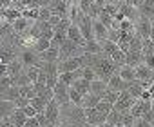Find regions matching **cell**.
<instances>
[{
    "label": "cell",
    "instance_id": "17",
    "mask_svg": "<svg viewBox=\"0 0 154 127\" xmlns=\"http://www.w3.org/2000/svg\"><path fill=\"white\" fill-rule=\"evenodd\" d=\"M17 58L15 54V49L11 45H4V47H0V64H9Z\"/></svg>",
    "mask_w": 154,
    "mask_h": 127
},
{
    "label": "cell",
    "instance_id": "50",
    "mask_svg": "<svg viewBox=\"0 0 154 127\" xmlns=\"http://www.w3.org/2000/svg\"><path fill=\"white\" fill-rule=\"evenodd\" d=\"M54 127H60V125H54Z\"/></svg>",
    "mask_w": 154,
    "mask_h": 127
},
{
    "label": "cell",
    "instance_id": "7",
    "mask_svg": "<svg viewBox=\"0 0 154 127\" xmlns=\"http://www.w3.org/2000/svg\"><path fill=\"white\" fill-rule=\"evenodd\" d=\"M134 71H136V80H138V82L154 84V69L147 67L145 64H140V66L134 67Z\"/></svg>",
    "mask_w": 154,
    "mask_h": 127
},
{
    "label": "cell",
    "instance_id": "52",
    "mask_svg": "<svg viewBox=\"0 0 154 127\" xmlns=\"http://www.w3.org/2000/svg\"><path fill=\"white\" fill-rule=\"evenodd\" d=\"M67 2H71V0H67Z\"/></svg>",
    "mask_w": 154,
    "mask_h": 127
},
{
    "label": "cell",
    "instance_id": "10",
    "mask_svg": "<svg viewBox=\"0 0 154 127\" xmlns=\"http://www.w3.org/2000/svg\"><path fill=\"white\" fill-rule=\"evenodd\" d=\"M31 24H33L31 20H27V18L20 17V18H17V20H15V22L11 24V27H13V31H15V33H17V35H18V36L22 38V36H24V35H26V33L29 31Z\"/></svg>",
    "mask_w": 154,
    "mask_h": 127
},
{
    "label": "cell",
    "instance_id": "21",
    "mask_svg": "<svg viewBox=\"0 0 154 127\" xmlns=\"http://www.w3.org/2000/svg\"><path fill=\"white\" fill-rule=\"evenodd\" d=\"M71 87L76 89L80 94H89V93H91V82H87V80H84V78L74 80V84H72Z\"/></svg>",
    "mask_w": 154,
    "mask_h": 127
},
{
    "label": "cell",
    "instance_id": "34",
    "mask_svg": "<svg viewBox=\"0 0 154 127\" xmlns=\"http://www.w3.org/2000/svg\"><path fill=\"white\" fill-rule=\"evenodd\" d=\"M98 20H100V22H102V24H103L107 29H109V27L112 26V20H114V18H112L111 15H107V13L102 9V11H100V15H98Z\"/></svg>",
    "mask_w": 154,
    "mask_h": 127
},
{
    "label": "cell",
    "instance_id": "24",
    "mask_svg": "<svg viewBox=\"0 0 154 127\" xmlns=\"http://www.w3.org/2000/svg\"><path fill=\"white\" fill-rule=\"evenodd\" d=\"M33 51H36V53H44V51H47L49 47H51V40H45V38H38V40H35L31 45H29Z\"/></svg>",
    "mask_w": 154,
    "mask_h": 127
},
{
    "label": "cell",
    "instance_id": "35",
    "mask_svg": "<svg viewBox=\"0 0 154 127\" xmlns=\"http://www.w3.org/2000/svg\"><path fill=\"white\" fill-rule=\"evenodd\" d=\"M82 78L87 80V82H93V80H96L98 76H96V73H94L93 67H84V69H82Z\"/></svg>",
    "mask_w": 154,
    "mask_h": 127
},
{
    "label": "cell",
    "instance_id": "6",
    "mask_svg": "<svg viewBox=\"0 0 154 127\" xmlns=\"http://www.w3.org/2000/svg\"><path fill=\"white\" fill-rule=\"evenodd\" d=\"M20 62L24 69L26 67H31V66H40V58H38V53L33 51L31 47H24L22 53H20Z\"/></svg>",
    "mask_w": 154,
    "mask_h": 127
},
{
    "label": "cell",
    "instance_id": "40",
    "mask_svg": "<svg viewBox=\"0 0 154 127\" xmlns=\"http://www.w3.org/2000/svg\"><path fill=\"white\" fill-rule=\"evenodd\" d=\"M60 20H62V17H58V15H51L47 22H49V26H51V27H56V26L60 24Z\"/></svg>",
    "mask_w": 154,
    "mask_h": 127
},
{
    "label": "cell",
    "instance_id": "48",
    "mask_svg": "<svg viewBox=\"0 0 154 127\" xmlns=\"http://www.w3.org/2000/svg\"><path fill=\"white\" fill-rule=\"evenodd\" d=\"M150 127H154V122H152V123H150Z\"/></svg>",
    "mask_w": 154,
    "mask_h": 127
},
{
    "label": "cell",
    "instance_id": "2",
    "mask_svg": "<svg viewBox=\"0 0 154 127\" xmlns=\"http://www.w3.org/2000/svg\"><path fill=\"white\" fill-rule=\"evenodd\" d=\"M80 67H84V54L63 60V62H58V75L60 73H72V71L80 69Z\"/></svg>",
    "mask_w": 154,
    "mask_h": 127
},
{
    "label": "cell",
    "instance_id": "8",
    "mask_svg": "<svg viewBox=\"0 0 154 127\" xmlns=\"http://www.w3.org/2000/svg\"><path fill=\"white\" fill-rule=\"evenodd\" d=\"M45 118H47V123L49 125H58V118H60V105L54 102V100H51L49 104H47V107H45Z\"/></svg>",
    "mask_w": 154,
    "mask_h": 127
},
{
    "label": "cell",
    "instance_id": "33",
    "mask_svg": "<svg viewBox=\"0 0 154 127\" xmlns=\"http://www.w3.org/2000/svg\"><path fill=\"white\" fill-rule=\"evenodd\" d=\"M118 96H120V93H114V91L107 89V91L102 94V100H105V102H109L111 105H114V104L118 102Z\"/></svg>",
    "mask_w": 154,
    "mask_h": 127
},
{
    "label": "cell",
    "instance_id": "45",
    "mask_svg": "<svg viewBox=\"0 0 154 127\" xmlns=\"http://www.w3.org/2000/svg\"><path fill=\"white\" fill-rule=\"evenodd\" d=\"M105 4H112V6H120V0H105Z\"/></svg>",
    "mask_w": 154,
    "mask_h": 127
},
{
    "label": "cell",
    "instance_id": "19",
    "mask_svg": "<svg viewBox=\"0 0 154 127\" xmlns=\"http://www.w3.org/2000/svg\"><path fill=\"white\" fill-rule=\"evenodd\" d=\"M84 53H87V54H98V53H103L102 51V44L100 42H96L94 38L93 40H85V44H84Z\"/></svg>",
    "mask_w": 154,
    "mask_h": 127
},
{
    "label": "cell",
    "instance_id": "43",
    "mask_svg": "<svg viewBox=\"0 0 154 127\" xmlns=\"http://www.w3.org/2000/svg\"><path fill=\"white\" fill-rule=\"evenodd\" d=\"M24 113H26V116H27V118H35V116H36V111H35L31 105L24 107Z\"/></svg>",
    "mask_w": 154,
    "mask_h": 127
},
{
    "label": "cell",
    "instance_id": "30",
    "mask_svg": "<svg viewBox=\"0 0 154 127\" xmlns=\"http://www.w3.org/2000/svg\"><path fill=\"white\" fill-rule=\"evenodd\" d=\"M24 71H26V75L29 76L31 84H35V82L38 80V76H40V67H38V66H31V67H26Z\"/></svg>",
    "mask_w": 154,
    "mask_h": 127
},
{
    "label": "cell",
    "instance_id": "42",
    "mask_svg": "<svg viewBox=\"0 0 154 127\" xmlns=\"http://www.w3.org/2000/svg\"><path fill=\"white\" fill-rule=\"evenodd\" d=\"M24 127H40V123H38V120L35 116V118H27L26 123H24Z\"/></svg>",
    "mask_w": 154,
    "mask_h": 127
},
{
    "label": "cell",
    "instance_id": "5",
    "mask_svg": "<svg viewBox=\"0 0 154 127\" xmlns=\"http://www.w3.org/2000/svg\"><path fill=\"white\" fill-rule=\"evenodd\" d=\"M84 114H85V122L93 127H98L102 123L107 122V114L105 113H100L96 107L94 109H84Z\"/></svg>",
    "mask_w": 154,
    "mask_h": 127
},
{
    "label": "cell",
    "instance_id": "36",
    "mask_svg": "<svg viewBox=\"0 0 154 127\" xmlns=\"http://www.w3.org/2000/svg\"><path fill=\"white\" fill-rule=\"evenodd\" d=\"M96 109H98L100 113H105V114H109V113L112 111V105H111L109 102H105V100H100V102H98V105H96Z\"/></svg>",
    "mask_w": 154,
    "mask_h": 127
},
{
    "label": "cell",
    "instance_id": "13",
    "mask_svg": "<svg viewBox=\"0 0 154 127\" xmlns=\"http://www.w3.org/2000/svg\"><path fill=\"white\" fill-rule=\"evenodd\" d=\"M116 73L120 75V78H122L123 82H134V80H136V71H134V67L127 66V64H123V66H122Z\"/></svg>",
    "mask_w": 154,
    "mask_h": 127
},
{
    "label": "cell",
    "instance_id": "16",
    "mask_svg": "<svg viewBox=\"0 0 154 127\" xmlns=\"http://www.w3.org/2000/svg\"><path fill=\"white\" fill-rule=\"evenodd\" d=\"M58 56H60V49H54V47H49L47 51L44 53H38V58L40 62H58Z\"/></svg>",
    "mask_w": 154,
    "mask_h": 127
},
{
    "label": "cell",
    "instance_id": "41",
    "mask_svg": "<svg viewBox=\"0 0 154 127\" xmlns=\"http://www.w3.org/2000/svg\"><path fill=\"white\" fill-rule=\"evenodd\" d=\"M132 127H150V123L145 120V118H136L134 120V125Z\"/></svg>",
    "mask_w": 154,
    "mask_h": 127
},
{
    "label": "cell",
    "instance_id": "12",
    "mask_svg": "<svg viewBox=\"0 0 154 127\" xmlns=\"http://www.w3.org/2000/svg\"><path fill=\"white\" fill-rule=\"evenodd\" d=\"M67 38H69V40H72L74 44H78L80 47H84V44H85V40H84V36H82V33H80L78 26H74V24H71V27L67 29Z\"/></svg>",
    "mask_w": 154,
    "mask_h": 127
},
{
    "label": "cell",
    "instance_id": "28",
    "mask_svg": "<svg viewBox=\"0 0 154 127\" xmlns=\"http://www.w3.org/2000/svg\"><path fill=\"white\" fill-rule=\"evenodd\" d=\"M20 96V89L17 87V85H11L4 94H2V100H9V102H15L17 98Z\"/></svg>",
    "mask_w": 154,
    "mask_h": 127
},
{
    "label": "cell",
    "instance_id": "38",
    "mask_svg": "<svg viewBox=\"0 0 154 127\" xmlns=\"http://www.w3.org/2000/svg\"><path fill=\"white\" fill-rule=\"evenodd\" d=\"M103 11L107 13V15H111L112 18L118 15V6H112V4H105V8H103Z\"/></svg>",
    "mask_w": 154,
    "mask_h": 127
},
{
    "label": "cell",
    "instance_id": "25",
    "mask_svg": "<svg viewBox=\"0 0 154 127\" xmlns=\"http://www.w3.org/2000/svg\"><path fill=\"white\" fill-rule=\"evenodd\" d=\"M129 94L132 96V98H136V100H140L141 98V94H143V87H141V82H138V80H134V82H131V85H129Z\"/></svg>",
    "mask_w": 154,
    "mask_h": 127
},
{
    "label": "cell",
    "instance_id": "11",
    "mask_svg": "<svg viewBox=\"0 0 154 127\" xmlns=\"http://www.w3.org/2000/svg\"><path fill=\"white\" fill-rule=\"evenodd\" d=\"M107 31H109V29H107V27H105L98 18H96V20H93V36H94V40H96V42H100V44H102V42H105V40H107Z\"/></svg>",
    "mask_w": 154,
    "mask_h": 127
},
{
    "label": "cell",
    "instance_id": "44",
    "mask_svg": "<svg viewBox=\"0 0 154 127\" xmlns=\"http://www.w3.org/2000/svg\"><path fill=\"white\" fill-rule=\"evenodd\" d=\"M125 4H129V6H132V8H140L141 4H143V0H125Z\"/></svg>",
    "mask_w": 154,
    "mask_h": 127
},
{
    "label": "cell",
    "instance_id": "32",
    "mask_svg": "<svg viewBox=\"0 0 154 127\" xmlns=\"http://www.w3.org/2000/svg\"><path fill=\"white\" fill-rule=\"evenodd\" d=\"M29 84H31V80H29V76L26 75V71L20 73L17 78H13V85H17V87H24V85H29Z\"/></svg>",
    "mask_w": 154,
    "mask_h": 127
},
{
    "label": "cell",
    "instance_id": "29",
    "mask_svg": "<svg viewBox=\"0 0 154 127\" xmlns=\"http://www.w3.org/2000/svg\"><path fill=\"white\" fill-rule=\"evenodd\" d=\"M82 98H84V94H80L76 89H72V87H69V100H71V104L72 105H76V107H82Z\"/></svg>",
    "mask_w": 154,
    "mask_h": 127
},
{
    "label": "cell",
    "instance_id": "31",
    "mask_svg": "<svg viewBox=\"0 0 154 127\" xmlns=\"http://www.w3.org/2000/svg\"><path fill=\"white\" fill-rule=\"evenodd\" d=\"M18 89H20V96H22V98H27V100H31V98H35V96H36L33 84H29V85H24V87H18Z\"/></svg>",
    "mask_w": 154,
    "mask_h": 127
},
{
    "label": "cell",
    "instance_id": "39",
    "mask_svg": "<svg viewBox=\"0 0 154 127\" xmlns=\"http://www.w3.org/2000/svg\"><path fill=\"white\" fill-rule=\"evenodd\" d=\"M15 105H17L18 109H24V107H27V105H29V100H27V98H22V96H18V98L15 100Z\"/></svg>",
    "mask_w": 154,
    "mask_h": 127
},
{
    "label": "cell",
    "instance_id": "14",
    "mask_svg": "<svg viewBox=\"0 0 154 127\" xmlns=\"http://www.w3.org/2000/svg\"><path fill=\"white\" fill-rule=\"evenodd\" d=\"M15 127H24V123H26V120H27V116H26V113H24V109H15L13 113H11V116L8 118Z\"/></svg>",
    "mask_w": 154,
    "mask_h": 127
},
{
    "label": "cell",
    "instance_id": "47",
    "mask_svg": "<svg viewBox=\"0 0 154 127\" xmlns=\"http://www.w3.org/2000/svg\"><path fill=\"white\" fill-rule=\"evenodd\" d=\"M150 26H152V31H154V18L150 20Z\"/></svg>",
    "mask_w": 154,
    "mask_h": 127
},
{
    "label": "cell",
    "instance_id": "49",
    "mask_svg": "<svg viewBox=\"0 0 154 127\" xmlns=\"http://www.w3.org/2000/svg\"><path fill=\"white\" fill-rule=\"evenodd\" d=\"M122 2H125V0H120V4H122Z\"/></svg>",
    "mask_w": 154,
    "mask_h": 127
},
{
    "label": "cell",
    "instance_id": "3",
    "mask_svg": "<svg viewBox=\"0 0 154 127\" xmlns=\"http://www.w3.org/2000/svg\"><path fill=\"white\" fill-rule=\"evenodd\" d=\"M53 93H54V98H53V100H54L60 107H65V105L71 104V100H69V85L58 82V84L53 87Z\"/></svg>",
    "mask_w": 154,
    "mask_h": 127
},
{
    "label": "cell",
    "instance_id": "46",
    "mask_svg": "<svg viewBox=\"0 0 154 127\" xmlns=\"http://www.w3.org/2000/svg\"><path fill=\"white\" fill-rule=\"evenodd\" d=\"M98 127H116V125H112V123H109V122H105V123H102V125H98Z\"/></svg>",
    "mask_w": 154,
    "mask_h": 127
},
{
    "label": "cell",
    "instance_id": "37",
    "mask_svg": "<svg viewBox=\"0 0 154 127\" xmlns=\"http://www.w3.org/2000/svg\"><path fill=\"white\" fill-rule=\"evenodd\" d=\"M49 17H51V9H49V8H40V11H38V20L47 22Z\"/></svg>",
    "mask_w": 154,
    "mask_h": 127
},
{
    "label": "cell",
    "instance_id": "23",
    "mask_svg": "<svg viewBox=\"0 0 154 127\" xmlns=\"http://www.w3.org/2000/svg\"><path fill=\"white\" fill-rule=\"evenodd\" d=\"M107 91V82H103V80H100V78H96V80H93L91 82V93L93 94H98L100 98H102V94Z\"/></svg>",
    "mask_w": 154,
    "mask_h": 127
},
{
    "label": "cell",
    "instance_id": "20",
    "mask_svg": "<svg viewBox=\"0 0 154 127\" xmlns=\"http://www.w3.org/2000/svg\"><path fill=\"white\" fill-rule=\"evenodd\" d=\"M100 100H102V98H100L98 94H93V93L84 94V98H82V109H94Z\"/></svg>",
    "mask_w": 154,
    "mask_h": 127
},
{
    "label": "cell",
    "instance_id": "27",
    "mask_svg": "<svg viewBox=\"0 0 154 127\" xmlns=\"http://www.w3.org/2000/svg\"><path fill=\"white\" fill-rule=\"evenodd\" d=\"M74 80H78L76 71H72V73H60V75H58V82H62V84H65V85H69V87L74 84Z\"/></svg>",
    "mask_w": 154,
    "mask_h": 127
},
{
    "label": "cell",
    "instance_id": "1",
    "mask_svg": "<svg viewBox=\"0 0 154 127\" xmlns=\"http://www.w3.org/2000/svg\"><path fill=\"white\" fill-rule=\"evenodd\" d=\"M84 54V49L74 44L72 40H63L62 47H60V56H58V62H63V60H69V58H74V56H82Z\"/></svg>",
    "mask_w": 154,
    "mask_h": 127
},
{
    "label": "cell",
    "instance_id": "9",
    "mask_svg": "<svg viewBox=\"0 0 154 127\" xmlns=\"http://www.w3.org/2000/svg\"><path fill=\"white\" fill-rule=\"evenodd\" d=\"M129 85H131V82H123L118 73H114V75L109 78V82H107V89H111V91H114V93H122V91L129 89Z\"/></svg>",
    "mask_w": 154,
    "mask_h": 127
},
{
    "label": "cell",
    "instance_id": "22",
    "mask_svg": "<svg viewBox=\"0 0 154 127\" xmlns=\"http://www.w3.org/2000/svg\"><path fill=\"white\" fill-rule=\"evenodd\" d=\"M17 109L15 102H9V100H0V114H2V118H9L11 113Z\"/></svg>",
    "mask_w": 154,
    "mask_h": 127
},
{
    "label": "cell",
    "instance_id": "4",
    "mask_svg": "<svg viewBox=\"0 0 154 127\" xmlns=\"http://www.w3.org/2000/svg\"><path fill=\"white\" fill-rule=\"evenodd\" d=\"M134 31H136V35L141 40H149L150 38V33H152L150 20L149 18H143V17H138V20L134 22Z\"/></svg>",
    "mask_w": 154,
    "mask_h": 127
},
{
    "label": "cell",
    "instance_id": "15",
    "mask_svg": "<svg viewBox=\"0 0 154 127\" xmlns=\"http://www.w3.org/2000/svg\"><path fill=\"white\" fill-rule=\"evenodd\" d=\"M125 64L131 67H136L140 64H143V53L141 51H129L127 58H125Z\"/></svg>",
    "mask_w": 154,
    "mask_h": 127
},
{
    "label": "cell",
    "instance_id": "51",
    "mask_svg": "<svg viewBox=\"0 0 154 127\" xmlns=\"http://www.w3.org/2000/svg\"><path fill=\"white\" fill-rule=\"evenodd\" d=\"M0 100H2V96H0Z\"/></svg>",
    "mask_w": 154,
    "mask_h": 127
},
{
    "label": "cell",
    "instance_id": "18",
    "mask_svg": "<svg viewBox=\"0 0 154 127\" xmlns=\"http://www.w3.org/2000/svg\"><path fill=\"white\" fill-rule=\"evenodd\" d=\"M20 73H24V66H22V62H20L18 58H15L13 62H9V64H8V76L17 78Z\"/></svg>",
    "mask_w": 154,
    "mask_h": 127
},
{
    "label": "cell",
    "instance_id": "26",
    "mask_svg": "<svg viewBox=\"0 0 154 127\" xmlns=\"http://www.w3.org/2000/svg\"><path fill=\"white\" fill-rule=\"evenodd\" d=\"M29 105H31L36 113H44L45 107H47V102H45L44 98H40V96H35V98L29 100Z\"/></svg>",
    "mask_w": 154,
    "mask_h": 127
}]
</instances>
